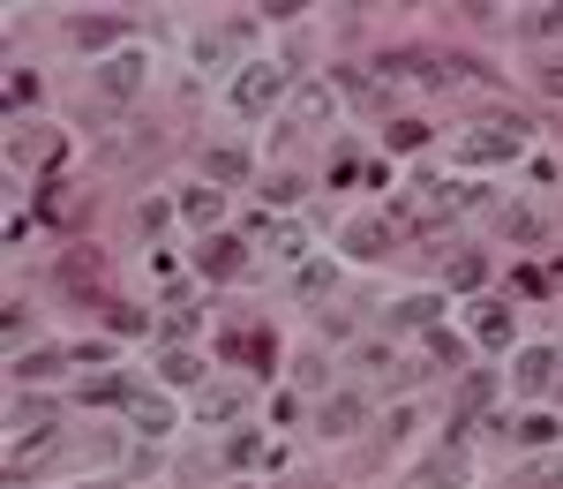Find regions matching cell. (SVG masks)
<instances>
[{
    "mask_svg": "<svg viewBox=\"0 0 563 489\" xmlns=\"http://www.w3.org/2000/svg\"><path fill=\"white\" fill-rule=\"evenodd\" d=\"M286 90H294V68L271 61V53H256V61H241V76H233V113L256 121V113H271Z\"/></svg>",
    "mask_w": 563,
    "mask_h": 489,
    "instance_id": "7a4b0ae2",
    "label": "cell"
},
{
    "mask_svg": "<svg viewBox=\"0 0 563 489\" xmlns=\"http://www.w3.org/2000/svg\"><path fill=\"white\" fill-rule=\"evenodd\" d=\"M323 377H331V361H323V355H301V361H294V384H301V392H323Z\"/></svg>",
    "mask_w": 563,
    "mask_h": 489,
    "instance_id": "d6a6232c",
    "label": "cell"
},
{
    "mask_svg": "<svg viewBox=\"0 0 563 489\" xmlns=\"http://www.w3.org/2000/svg\"><path fill=\"white\" fill-rule=\"evenodd\" d=\"M511 384H519L526 400H541V392H556V347H526L511 361Z\"/></svg>",
    "mask_w": 563,
    "mask_h": 489,
    "instance_id": "30bf717a",
    "label": "cell"
},
{
    "mask_svg": "<svg viewBox=\"0 0 563 489\" xmlns=\"http://www.w3.org/2000/svg\"><path fill=\"white\" fill-rule=\"evenodd\" d=\"M225 467H263V430H233L225 437Z\"/></svg>",
    "mask_w": 563,
    "mask_h": 489,
    "instance_id": "484cf974",
    "label": "cell"
},
{
    "mask_svg": "<svg viewBox=\"0 0 563 489\" xmlns=\"http://www.w3.org/2000/svg\"><path fill=\"white\" fill-rule=\"evenodd\" d=\"M435 316H443V294H406V302H390V332H435Z\"/></svg>",
    "mask_w": 563,
    "mask_h": 489,
    "instance_id": "9a60e30c",
    "label": "cell"
},
{
    "mask_svg": "<svg viewBox=\"0 0 563 489\" xmlns=\"http://www.w3.org/2000/svg\"><path fill=\"white\" fill-rule=\"evenodd\" d=\"M60 151H68V143H60L53 129H31V121H15V135H8V159H15V166H31V159H60Z\"/></svg>",
    "mask_w": 563,
    "mask_h": 489,
    "instance_id": "2e32d148",
    "label": "cell"
},
{
    "mask_svg": "<svg viewBox=\"0 0 563 489\" xmlns=\"http://www.w3.org/2000/svg\"><path fill=\"white\" fill-rule=\"evenodd\" d=\"M129 422L143 437H166V430H174V400H166V392H143V400L129 406Z\"/></svg>",
    "mask_w": 563,
    "mask_h": 489,
    "instance_id": "ffe728a7",
    "label": "cell"
},
{
    "mask_svg": "<svg viewBox=\"0 0 563 489\" xmlns=\"http://www.w3.org/2000/svg\"><path fill=\"white\" fill-rule=\"evenodd\" d=\"M76 489H129V482H76Z\"/></svg>",
    "mask_w": 563,
    "mask_h": 489,
    "instance_id": "b9f144b4",
    "label": "cell"
},
{
    "mask_svg": "<svg viewBox=\"0 0 563 489\" xmlns=\"http://www.w3.org/2000/svg\"><path fill=\"white\" fill-rule=\"evenodd\" d=\"M466 482H474V459H466L459 445H443V452L429 459V467L413 475V489H466Z\"/></svg>",
    "mask_w": 563,
    "mask_h": 489,
    "instance_id": "8fae6325",
    "label": "cell"
},
{
    "mask_svg": "<svg viewBox=\"0 0 563 489\" xmlns=\"http://www.w3.org/2000/svg\"><path fill=\"white\" fill-rule=\"evenodd\" d=\"M106 324H113V332H151V309H129V302H106Z\"/></svg>",
    "mask_w": 563,
    "mask_h": 489,
    "instance_id": "836d02e7",
    "label": "cell"
},
{
    "mask_svg": "<svg viewBox=\"0 0 563 489\" xmlns=\"http://www.w3.org/2000/svg\"><path fill=\"white\" fill-rule=\"evenodd\" d=\"M196 324H203V309H196V302H166V316H158V332H166L174 347H188V339H196Z\"/></svg>",
    "mask_w": 563,
    "mask_h": 489,
    "instance_id": "7402d4cb",
    "label": "cell"
},
{
    "mask_svg": "<svg viewBox=\"0 0 563 489\" xmlns=\"http://www.w3.org/2000/svg\"><path fill=\"white\" fill-rule=\"evenodd\" d=\"M271 257H278V264H294V271H301V264H308V226H286Z\"/></svg>",
    "mask_w": 563,
    "mask_h": 489,
    "instance_id": "f546056e",
    "label": "cell"
},
{
    "mask_svg": "<svg viewBox=\"0 0 563 489\" xmlns=\"http://www.w3.org/2000/svg\"><path fill=\"white\" fill-rule=\"evenodd\" d=\"M429 361H435V369H459L466 347H459V339H443V332H429Z\"/></svg>",
    "mask_w": 563,
    "mask_h": 489,
    "instance_id": "d590c367",
    "label": "cell"
},
{
    "mask_svg": "<svg viewBox=\"0 0 563 489\" xmlns=\"http://www.w3.org/2000/svg\"><path fill=\"white\" fill-rule=\"evenodd\" d=\"M519 31H526V39H563V8H533Z\"/></svg>",
    "mask_w": 563,
    "mask_h": 489,
    "instance_id": "1f68e13d",
    "label": "cell"
},
{
    "mask_svg": "<svg viewBox=\"0 0 563 489\" xmlns=\"http://www.w3.org/2000/svg\"><path fill=\"white\" fill-rule=\"evenodd\" d=\"M8 430H53V406H45V400H15Z\"/></svg>",
    "mask_w": 563,
    "mask_h": 489,
    "instance_id": "4dcf8cb0",
    "label": "cell"
},
{
    "mask_svg": "<svg viewBox=\"0 0 563 489\" xmlns=\"http://www.w3.org/2000/svg\"><path fill=\"white\" fill-rule=\"evenodd\" d=\"M158 377H166L174 392H203V377H211V369H203L196 347H166V355H158Z\"/></svg>",
    "mask_w": 563,
    "mask_h": 489,
    "instance_id": "5bb4252c",
    "label": "cell"
},
{
    "mask_svg": "<svg viewBox=\"0 0 563 489\" xmlns=\"http://www.w3.org/2000/svg\"><path fill=\"white\" fill-rule=\"evenodd\" d=\"M196 271H211V279H241V271H249V241H241V233H211V241H196Z\"/></svg>",
    "mask_w": 563,
    "mask_h": 489,
    "instance_id": "ba28073f",
    "label": "cell"
},
{
    "mask_svg": "<svg viewBox=\"0 0 563 489\" xmlns=\"http://www.w3.org/2000/svg\"><path fill=\"white\" fill-rule=\"evenodd\" d=\"M541 90H549V98H563V61H549V68H541Z\"/></svg>",
    "mask_w": 563,
    "mask_h": 489,
    "instance_id": "60d3db41",
    "label": "cell"
},
{
    "mask_svg": "<svg viewBox=\"0 0 563 489\" xmlns=\"http://www.w3.org/2000/svg\"><path fill=\"white\" fill-rule=\"evenodd\" d=\"M368 430V392H323L316 400V437H361Z\"/></svg>",
    "mask_w": 563,
    "mask_h": 489,
    "instance_id": "277c9868",
    "label": "cell"
},
{
    "mask_svg": "<svg viewBox=\"0 0 563 489\" xmlns=\"http://www.w3.org/2000/svg\"><path fill=\"white\" fill-rule=\"evenodd\" d=\"M143 84H151V53H143V45H121V53H106V61L90 68V90H98V106H106V113L135 106Z\"/></svg>",
    "mask_w": 563,
    "mask_h": 489,
    "instance_id": "6da1fadb",
    "label": "cell"
},
{
    "mask_svg": "<svg viewBox=\"0 0 563 489\" xmlns=\"http://www.w3.org/2000/svg\"><path fill=\"white\" fill-rule=\"evenodd\" d=\"M519 489H563V459H541V467H526Z\"/></svg>",
    "mask_w": 563,
    "mask_h": 489,
    "instance_id": "e575fe53",
    "label": "cell"
},
{
    "mask_svg": "<svg viewBox=\"0 0 563 489\" xmlns=\"http://www.w3.org/2000/svg\"><path fill=\"white\" fill-rule=\"evenodd\" d=\"M526 129H533L526 113H504V121H488V129H466L451 151H459L466 166H511V159L526 151Z\"/></svg>",
    "mask_w": 563,
    "mask_h": 489,
    "instance_id": "3957f363",
    "label": "cell"
},
{
    "mask_svg": "<svg viewBox=\"0 0 563 489\" xmlns=\"http://www.w3.org/2000/svg\"><path fill=\"white\" fill-rule=\"evenodd\" d=\"M331 286H339V271H331V264H316V257H308V264L294 271V294H301V302H323Z\"/></svg>",
    "mask_w": 563,
    "mask_h": 489,
    "instance_id": "603a6c76",
    "label": "cell"
},
{
    "mask_svg": "<svg viewBox=\"0 0 563 489\" xmlns=\"http://www.w3.org/2000/svg\"><path fill=\"white\" fill-rule=\"evenodd\" d=\"M413 430H421V414H413V406H398V414L384 422V437H413Z\"/></svg>",
    "mask_w": 563,
    "mask_h": 489,
    "instance_id": "f35d334b",
    "label": "cell"
},
{
    "mask_svg": "<svg viewBox=\"0 0 563 489\" xmlns=\"http://www.w3.org/2000/svg\"><path fill=\"white\" fill-rule=\"evenodd\" d=\"M166 219H174V204H143V211H135V226H143V233H158Z\"/></svg>",
    "mask_w": 563,
    "mask_h": 489,
    "instance_id": "ab89813d",
    "label": "cell"
},
{
    "mask_svg": "<svg viewBox=\"0 0 563 489\" xmlns=\"http://www.w3.org/2000/svg\"><path fill=\"white\" fill-rule=\"evenodd\" d=\"M511 437H519V445H556V437H563V422H556V414H526Z\"/></svg>",
    "mask_w": 563,
    "mask_h": 489,
    "instance_id": "83f0119b",
    "label": "cell"
},
{
    "mask_svg": "<svg viewBox=\"0 0 563 489\" xmlns=\"http://www.w3.org/2000/svg\"><path fill=\"white\" fill-rule=\"evenodd\" d=\"M249 414V384H203L196 392V430H233Z\"/></svg>",
    "mask_w": 563,
    "mask_h": 489,
    "instance_id": "8992f818",
    "label": "cell"
},
{
    "mask_svg": "<svg viewBox=\"0 0 563 489\" xmlns=\"http://www.w3.org/2000/svg\"><path fill=\"white\" fill-rule=\"evenodd\" d=\"M556 400H563V369H556Z\"/></svg>",
    "mask_w": 563,
    "mask_h": 489,
    "instance_id": "7bdbcfd3",
    "label": "cell"
},
{
    "mask_svg": "<svg viewBox=\"0 0 563 489\" xmlns=\"http://www.w3.org/2000/svg\"><path fill=\"white\" fill-rule=\"evenodd\" d=\"M466 324H474V339L488 347V355H504V347H511V332H519L511 302H496V294H481L474 309H466Z\"/></svg>",
    "mask_w": 563,
    "mask_h": 489,
    "instance_id": "52a82bcc",
    "label": "cell"
},
{
    "mask_svg": "<svg viewBox=\"0 0 563 489\" xmlns=\"http://www.w3.org/2000/svg\"><path fill=\"white\" fill-rule=\"evenodd\" d=\"M339 113V90L331 84H301L294 90V129H316V121H331Z\"/></svg>",
    "mask_w": 563,
    "mask_h": 489,
    "instance_id": "e0dca14e",
    "label": "cell"
},
{
    "mask_svg": "<svg viewBox=\"0 0 563 489\" xmlns=\"http://www.w3.org/2000/svg\"><path fill=\"white\" fill-rule=\"evenodd\" d=\"M316 332H323V339H353V316L346 309H316Z\"/></svg>",
    "mask_w": 563,
    "mask_h": 489,
    "instance_id": "8d00e7d4",
    "label": "cell"
},
{
    "mask_svg": "<svg viewBox=\"0 0 563 489\" xmlns=\"http://www.w3.org/2000/svg\"><path fill=\"white\" fill-rule=\"evenodd\" d=\"M174 211H180L188 226H218V219H225V188H211V181H188V188L174 196Z\"/></svg>",
    "mask_w": 563,
    "mask_h": 489,
    "instance_id": "4fadbf2b",
    "label": "cell"
},
{
    "mask_svg": "<svg viewBox=\"0 0 563 489\" xmlns=\"http://www.w3.org/2000/svg\"><path fill=\"white\" fill-rule=\"evenodd\" d=\"M76 355H15V384H45V377H60Z\"/></svg>",
    "mask_w": 563,
    "mask_h": 489,
    "instance_id": "cb8c5ba5",
    "label": "cell"
},
{
    "mask_svg": "<svg viewBox=\"0 0 563 489\" xmlns=\"http://www.w3.org/2000/svg\"><path fill=\"white\" fill-rule=\"evenodd\" d=\"M143 400V377L135 369H98V377H84V406H135Z\"/></svg>",
    "mask_w": 563,
    "mask_h": 489,
    "instance_id": "9c48e42d",
    "label": "cell"
},
{
    "mask_svg": "<svg viewBox=\"0 0 563 489\" xmlns=\"http://www.w3.org/2000/svg\"><path fill=\"white\" fill-rule=\"evenodd\" d=\"M353 369H368V377H390V369H398L390 339H361V347H353Z\"/></svg>",
    "mask_w": 563,
    "mask_h": 489,
    "instance_id": "4316f807",
    "label": "cell"
},
{
    "mask_svg": "<svg viewBox=\"0 0 563 489\" xmlns=\"http://www.w3.org/2000/svg\"><path fill=\"white\" fill-rule=\"evenodd\" d=\"M203 181L211 188H249L256 181V151L249 143H203Z\"/></svg>",
    "mask_w": 563,
    "mask_h": 489,
    "instance_id": "5b68a950",
    "label": "cell"
},
{
    "mask_svg": "<svg viewBox=\"0 0 563 489\" xmlns=\"http://www.w3.org/2000/svg\"><path fill=\"white\" fill-rule=\"evenodd\" d=\"M384 143H390V151H421V143H429V121L406 113V121H390V129H384Z\"/></svg>",
    "mask_w": 563,
    "mask_h": 489,
    "instance_id": "f1b7e54d",
    "label": "cell"
},
{
    "mask_svg": "<svg viewBox=\"0 0 563 489\" xmlns=\"http://www.w3.org/2000/svg\"><path fill=\"white\" fill-rule=\"evenodd\" d=\"M188 53H196V68H218V61L233 53V31H225V23H218V31H196V45H188Z\"/></svg>",
    "mask_w": 563,
    "mask_h": 489,
    "instance_id": "d4e9b609",
    "label": "cell"
},
{
    "mask_svg": "<svg viewBox=\"0 0 563 489\" xmlns=\"http://www.w3.org/2000/svg\"><path fill=\"white\" fill-rule=\"evenodd\" d=\"M481 279H488V257H481V249H459V257L443 264V286H451V294H474Z\"/></svg>",
    "mask_w": 563,
    "mask_h": 489,
    "instance_id": "44dd1931",
    "label": "cell"
},
{
    "mask_svg": "<svg viewBox=\"0 0 563 489\" xmlns=\"http://www.w3.org/2000/svg\"><path fill=\"white\" fill-rule=\"evenodd\" d=\"M68 39L84 45V53H106V45L129 39V23H113V15H76V23H68Z\"/></svg>",
    "mask_w": 563,
    "mask_h": 489,
    "instance_id": "ac0fdd59",
    "label": "cell"
},
{
    "mask_svg": "<svg viewBox=\"0 0 563 489\" xmlns=\"http://www.w3.org/2000/svg\"><path fill=\"white\" fill-rule=\"evenodd\" d=\"M31 98H38V76H31V68H15V76H8V106H31Z\"/></svg>",
    "mask_w": 563,
    "mask_h": 489,
    "instance_id": "74e56055",
    "label": "cell"
},
{
    "mask_svg": "<svg viewBox=\"0 0 563 489\" xmlns=\"http://www.w3.org/2000/svg\"><path fill=\"white\" fill-rule=\"evenodd\" d=\"M556 226H549V211H533V204H511L504 211V241H519V249H533V241H549Z\"/></svg>",
    "mask_w": 563,
    "mask_h": 489,
    "instance_id": "d6986e66",
    "label": "cell"
},
{
    "mask_svg": "<svg viewBox=\"0 0 563 489\" xmlns=\"http://www.w3.org/2000/svg\"><path fill=\"white\" fill-rule=\"evenodd\" d=\"M339 241H346L353 264H384V257H390V226L384 219H346V233H339Z\"/></svg>",
    "mask_w": 563,
    "mask_h": 489,
    "instance_id": "7c38bea8",
    "label": "cell"
}]
</instances>
